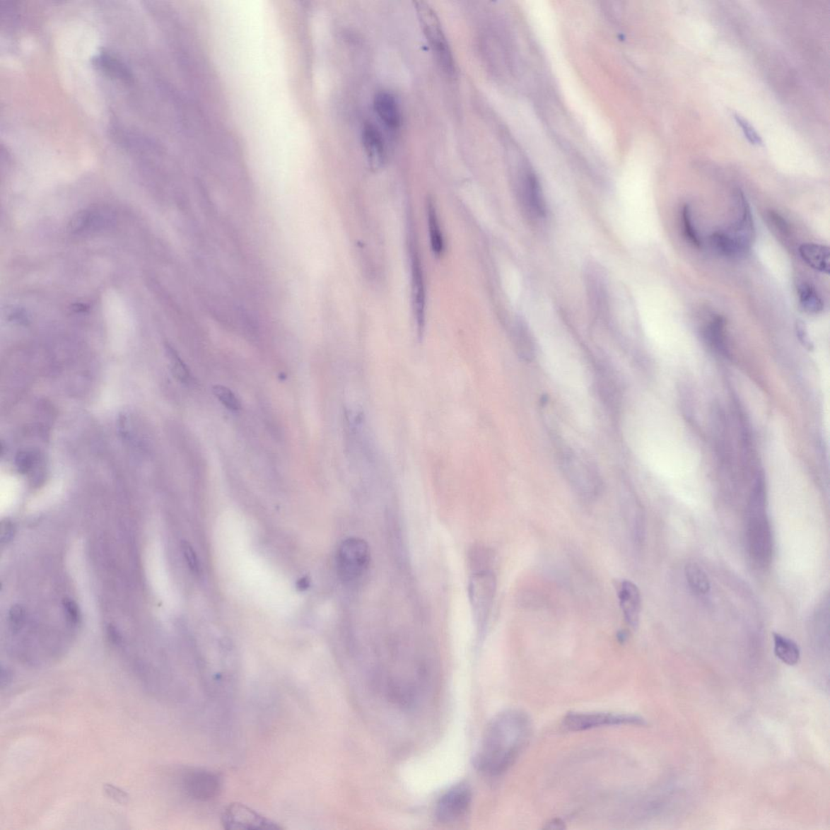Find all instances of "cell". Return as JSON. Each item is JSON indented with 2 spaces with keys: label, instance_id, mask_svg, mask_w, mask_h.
I'll return each instance as SVG.
<instances>
[{
  "label": "cell",
  "instance_id": "1",
  "mask_svg": "<svg viewBox=\"0 0 830 830\" xmlns=\"http://www.w3.org/2000/svg\"><path fill=\"white\" fill-rule=\"evenodd\" d=\"M532 734V723L520 710L503 711L486 726L474 763L480 772L491 777L505 773L527 748Z\"/></svg>",
  "mask_w": 830,
  "mask_h": 830
},
{
  "label": "cell",
  "instance_id": "2",
  "mask_svg": "<svg viewBox=\"0 0 830 830\" xmlns=\"http://www.w3.org/2000/svg\"><path fill=\"white\" fill-rule=\"evenodd\" d=\"M747 544L756 566H770L773 553V534L766 513V496L763 479H756L752 489L747 518Z\"/></svg>",
  "mask_w": 830,
  "mask_h": 830
},
{
  "label": "cell",
  "instance_id": "3",
  "mask_svg": "<svg viewBox=\"0 0 830 830\" xmlns=\"http://www.w3.org/2000/svg\"><path fill=\"white\" fill-rule=\"evenodd\" d=\"M558 460L562 472L576 494L585 501H594L602 490L599 469L582 452L560 445Z\"/></svg>",
  "mask_w": 830,
  "mask_h": 830
},
{
  "label": "cell",
  "instance_id": "4",
  "mask_svg": "<svg viewBox=\"0 0 830 830\" xmlns=\"http://www.w3.org/2000/svg\"><path fill=\"white\" fill-rule=\"evenodd\" d=\"M414 5L423 34L437 62L445 73L452 74L455 70V59L438 16L427 3L419 1Z\"/></svg>",
  "mask_w": 830,
  "mask_h": 830
},
{
  "label": "cell",
  "instance_id": "5",
  "mask_svg": "<svg viewBox=\"0 0 830 830\" xmlns=\"http://www.w3.org/2000/svg\"><path fill=\"white\" fill-rule=\"evenodd\" d=\"M337 573L343 582L356 583L368 571L370 553L363 539L349 538L341 542L337 552Z\"/></svg>",
  "mask_w": 830,
  "mask_h": 830
},
{
  "label": "cell",
  "instance_id": "6",
  "mask_svg": "<svg viewBox=\"0 0 830 830\" xmlns=\"http://www.w3.org/2000/svg\"><path fill=\"white\" fill-rule=\"evenodd\" d=\"M496 594V578L492 570L473 573L468 583V596L476 626L483 630L488 624Z\"/></svg>",
  "mask_w": 830,
  "mask_h": 830
},
{
  "label": "cell",
  "instance_id": "7",
  "mask_svg": "<svg viewBox=\"0 0 830 830\" xmlns=\"http://www.w3.org/2000/svg\"><path fill=\"white\" fill-rule=\"evenodd\" d=\"M646 722L644 718L636 715H619L612 713H569L563 719V726L571 732H583V730L606 726H621V725H634V726H645Z\"/></svg>",
  "mask_w": 830,
  "mask_h": 830
},
{
  "label": "cell",
  "instance_id": "8",
  "mask_svg": "<svg viewBox=\"0 0 830 830\" xmlns=\"http://www.w3.org/2000/svg\"><path fill=\"white\" fill-rule=\"evenodd\" d=\"M221 824L228 830H279L282 827L245 805L232 804L223 811Z\"/></svg>",
  "mask_w": 830,
  "mask_h": 830
},
{
  "label": "cell",
  "instance_id": "9",
  "mask_svg": "<svg viewBox=\"0 0 830 830\" xmlns=\"http://www.w3.org/2000/svg\"><path fill=\"white\" fill-rule=\"evenodd\" d=\"M182 788L193 800L206 802L219 796L223 789V778L218 773L206 770H192L182 777Z\"/></svg>",
  "mask_w": 830,
  "mask_h": 830
},
{
  "label": "cell",
  "instance_id": "10",
  "mask_svg": "<svg viewBox=\"0 0 830 830\" xmlns=\"http://www.w3.org/2000/svg\"><path fill=\"white\" fill-rule=\"evenodd\" d=\"M472 790L467 785L459 784L443 795L436 809L437 820L441 823H453L466 816L472 805Z\"/></svg>",
  "mask_w": 830,
  "mask_h": 830
},
{
  "label": "cell",
  "instance_id": "11",
  "mask_svg": "<svg viewBox=\"0 0 830 830\" xmlns=\"http://www.w3.org/2000/svg\"><path fill=\"white\" fill-rule=\"evenodd\" d=\"M735 203H737V219L725 233L732 239L744 257L749 252L752 245H754L756 236L755 228L750 207L742 192L738 191L737 192Z\"/></svg>",
  "mask_w": 830,
  "mask_h": 830
},
{
  "label": "cell",
  "instance_id": "12",
  "mask_svg": "<svg viewBox=\"0 0 830 830\" xmlns=\"http://www.w3.org/2000/svg\"><path fill=\"white\" fill-rule=\"evenodd\" d=\"M616 590L625 621L631 628L636 629L639 625L641 610L640 590L638 586L628 580L619 582Z\"/></svg>",
  "mask_w": 830,
  "mask_h": 830
},
{
  "label": "cell",
  "instance_id": "13",
  "mask_svg": "<svg viewBox=\"0 0 830 830\" xmlns=\"http://www.w3.org/2000/svg\"><path fill=\"white\" fill-rule=\"evenodd\" d=\"M412 291L415 320L420 334L425 324V286L421 262L418 253L412 249Z\"/></svg>",
  "mask_w": 830,
  "mask_h": 830
},
{
  "label": "cell",
  "instance_id": "14",
  "mask_svg": "<svg viewBox=\"0 0 830 830\" xmlns=\"http://www.w3.org/2000/svg\"><path fill=\"white\" fill-rule=\"evenodd\" d=\"M362 141L370 168L380 169L385 161L386 153L384 138L378 127L370 123L365 124Z\"/></svg>",
  "mask_w": 830,
  "mask_h": 830
},
{
  "label": "cell",
  "instance_id": "15",
  "mask_svg": "<svg viewBox=\"0 0 830 830\" xmlns=\"http://www.w3.org/2000/svg\"><path fill=\"white\" fill-rule=\"evenodd\" d=\"M522 203L530 216L536 218L544 217L545 202L538 181L532 174H527L522 180L521 187Z\"/></svg>",
  "mask_w": 830,
  "mask_h": 830
},
{
  "label": "cell",
  "instance_id": "16",
  "mask_svg": "<svg viewBox=\"0 0 830 830\" xmlns=\"http://www.w3.org/2000/svg\"><path fill=\"white\" fill-rule=\"evenodd\" d=\"M374 109L383 123L390 129H397L402 124V114L394 96L387 92L375 94Z\"/></svg>",
  "mask_w": 830,
  "mask_h": 830
},
{
  "label": "cell",
  "instance_id": "17",
  "mask_svg": "<svg viewBox=\"0 0 830 830\" xmlns=\"http://www.w3.org/2000/svg\"><path fill=\"white\" fill-rule=\"evenodd\" d=\"M802 259L807 264L815 270L829 274V248L826 246L817 245V243H804L799 248Z\"/></svg>",
  "mask_w": 830,
  "mask_h": 830
},
{
  "label": "cell",
  "instance_id": "18",
  "mask_svg": "<svg viewBox=\"0 0 830 830\" xmlns=\"http://www.w3.org/2000/svg\"><path fill=\"white\" fill-rule=\"evenodd\" d=\"M513 341L519 358L525 363L533 362L536 357V346L527 325L520 322L516 326L513 333Z\"/></svg>",
  "mask_w": 830,
  "mask_h": 830
},
{
  "label": "cell",
  "instance_id": "19",
  "mask_svg": "<svg viewBox=\"0 0 830 830\" xmlns=\"http://www.w3.org/2000/svg\"><path fill=\"white\" fill-rule=\"evenodd\" d=\"M597 390L603 401L612 409H616L619 402V391L615 379L606 369H600L597 375Z\"/></svg>",
  "mask_w": 830,
  "mask_h": 830
},
{
  "label": "cell",
  "instance_id": "20",
  "mask_svg": "<svg viewBox=\"0 0 830 830\" xmlns=\"http://www.w3.org/2000/svg\"><path fill=\"white\" fill-rule=\"evenodd\" d=\"M773 641L774 654L778 660L789 666H794L799 662L800 650L798 645L794 641L785 638L781 634L774 633Z\"/></svg>",
  "mask_w": 830,
  "mask_h": 830
},
{
  "label": "cell",
  "instance_id": "21",
  "mask_svg": "<svg viewBox=\"0 0 830 830\" xmlns=\"http://www.w3.org/2000/svg\"><path fill=\"white\" fill-rule=\"evenodd\" d=\"M427 213L431 249L436 257H440L445 251V243L436 204L431 198L428 199Z\"/></svg>",
  "mask_w": 830,
  "mask_h": 830
},
{
  "label": "cell",
  "instance_id": "22",
  "mask_svg": "<svg viewBox=\"0 0 830 830\" xmlns=\"http://www.w3.org/2000/svg\"><path fill=\"white\" fill-rule=\"evenodd\" d=\"M684 573L686 580L694 593L700 595L709 593L711 588L709 577L699 563L696 562L686 563Z\"/></svg>",
  "mask_w": 830,
  "mask_h": 830
},
{
  "label": "cell",
  "instance_id": "23",
  "mask_svg": "<svg viewBox=\"0 0 830 830\" xmlns=\"http://www.w3.org/2000/svg\"><path fill=\"white\" fill-rule=\"evenodd\" d=\"M705 339L718 352L726 355L727 345L725 336V320L722 317H715L704 329Z\"/></svg>",
  "mask_w": 830,
  "mask_h": 830
},
{
  "label": "cell",
  "instance_id": "24",
  "mask_svg": "<svg viewBox=\"0 0 830 830\" xmlns=\"http://www.w3.org/2000/svg\"><path fill=\"white\" fill-rule=\"evenodd\" d=\"M797 289L800 306L806 312L816 315L823 311V301L814 287L807 282L802 281Z\"/></svg>",
  "mask_w": 830,
  "mask_h": 830
},
{
  "label": "cell",
  "instance_id": "25",
  "mask_svg": "<svg viewBox=\"0 0 830 830\" xmlns=\"http://www.w3.org/2000/svg\"><path fill=\"white\" fill-rule=\"evenodd\" d=\"M95 61V65L98 66V68L110 76L125 81L131 79L129 69L119 60L107 54H102L97 57Z\"/></svg>",
  "mask_w": 830,
  "mask_h": 830
},
{
  "label": "cell",
  "instance_id": "26",
  "mask_svg": "<svg viewBox=\"0 0 830 830\" xmlns=\"http://www.w3.org/2000/svg\"><path fill=\"white\" fill-rule=\"evenodd\" d=\"M493 561V552L488 547L481 545L474 546L469 552L470 568L473 573L491 570V566Z\"/></svg>",
  "mask_w": 830,
  "mask_h": 830
},
{
  "label": "cell",
  "instance_id": "27",
  "mask_svg": "<svg viewBox=\"0 0 830 830\" xmlns=\"http://www.w3.org/2000/svg\"><path fill=\"white\" fill-rule=\"evenodd\" d=\"M711 245L716 252L723 257L738 258L744 257L739 248L725 232H715L710 237Z\"/></svg>",
  "mask_w": 830,
  "mask_h": 830
},
{
  "label": "cell",
  "instance_id": "28",
  "mask_svg": "<svg viewBox=\"0 0 830 830\" xmlns=\"http://www.w3.org/2000/svg\"><path fill=\"white\" fill-rule=\"evenodd\" d=\"M214 395L218 398L221 404L230 411H239L241 409V402L228 387L214 385L212 388Z\"/></svg>",
  "mask_w": 830,
  "mask_h": 830
},
{
  "label": "cell",
  "instance_id": "29",
  "mask_svg": "<svg viewBox=\"0 0 830 830\" xmlns=\"http://www.w3.org/2000/svg\"><path fill=\"white\" fill-rule=\"evenodd\" d=\"M682 221L686 240H687L690 245H693L694 247H700L701 241L699 235H697L696 231L694 228L693 221H691V218L690 208L688 204H686V206H684L682 209Z\"/></svg>",
  "mask_w": 830,
  "mask_h": 830
},
{
  "label": "cell",
  "instance_id": "30",
  "mask_svg": "<svg viewBox=\"0 0 830 830\" xmlns=\"http://www.w3.org/2000/svg\"><path fill=\"white\" fill-rule=\"evenodd\" d=\"M768 225L771 226V229L779 235L787 237L790 234L789 225L787 221L782 217L778 213L770 210L766 215Z\"/></svg>",
  "mask_w": 830,
  "mask_h": 830
},
{
  "label": "cell",
  "instance_id": "31",
  "mask_svg": "<svg viewBox=\"0 0 830 830\" xmlns=\"http://www.w3.org/2000/svg\"><path fill=\"white\" fill-rule=\"evenodd\" d=\"M171 368L175 378L182 382H187L190 379V373L186 364L181 361L175 351H170Z\"/></svg>",
  "mask_w": 830,
  "mask_h": 830
},
{
  "label": "cell",
  "instance_id": "32",
  "mask_svg": "<svg viewBox=\"0 0 830 830\" xmlns=\"http://www.w3.org/2000/svg\"><path fill=\"white\" fill-rule=\"evenodd\" d=\"M734 117L735 119L737 120L738 125L740 126L741 129H742L747 139H748L750 143L754 144V145L762 146L763 141L761 137L759 134H757V131L755 130L754 127L749 123L748 120H746L742 117V116H740L737 114H735Z\"/></svg>",
  "mask_w": 830,
  "mask_h": 830
},
{
  "label": "cell",
  "instance_id": "33",
  "mask_svg": "<svg viewBox=\"0 0 830 830\" xmlns=\"http://www.w3.org/2000/svg\"><path fill=\"white\" fill-rule=\"evenodd\" d=\"M182 551L184 553L185 560L188 566L191 568L192 572L198 573L200 569V564H199L198 559L196 552L193 550L192 546L187 542H182Z\"/></svg>",
  "mask_w": 830,
  "mask_h": 830
},
{
  "label": "cell",
  "instance_id": "34",
  "mask_svg": "<svg viewBox=\"0 0 830 830\" xmlns=\"http://www.w3.org/2000/svg\"><path fill=\"white\" fill-rule=\"evenodd\" d=\"M64 611L66 618H67L71 624L75 625L79 624L81 619V612L78 606H77L74 601L70 600H65L64 602Z\"/></svg>",
  "mask_w": 830,
  "mask_h": 830
},
{
  "label": "cell",
  "instance_id": "35",
  "mask_svg": "<svg viewBox=\"0 0 830 830\" xmlns=\"http://www.w3.org/2000/svg\"><path fill=\"white\" fill-rule=\"evenodd\" d=\"M1 528V542L2 544H6L13 539L14 535L13 525L8 521L3 522Z\"/></svg>",
  "mask_w": 830,
  "mask_h": 830
},
{
  "label": "cell",
  "instance_id": "36",
  "mask_svg": "<svg viewBox=\"0 0 830 830\" xmlns=\"http://www.w3.org/2000/svg\"><path fill=\"white\" fill-rule=\"evenodd\" d=\"M796 332L797 335H798L800 341L803 342L806 346H810V341L809 336H807L805 324L800 322V320L796 322Z\"/></svg>",
  "mask_w": 830,
  "mask_h": 830
},
{
  "label": "cell",
  "instance_id": "37",
  "mask_svg": "<svg viewBox=\"0 0 830 830\" xmlns=\"http://www.w3.org/2000/svg\"><path fill=\"white\" fill-rule=\"evenodd\" d=\"M10 618L14 624H21L24 619V612L22 608L19 606L13 607L12 612H10Z\"/></svg>",
  "mask_w": 830,
  "mask_h": 830
},
{
  "label": "cell",
  "instance_id": "38",
  "mask_svg": "<svg viewBox=\"0 0 830 830\" xmlns=\"http://www.w3.org/2000/svg\"><path fill=\"white\" fill-rule=\"evenodd\" d=\"M563 824H564L562 822L561 820H559V819H556V820H553L549 824H547V826L546 827V829H564V828H566V826H564Z\"/></svg>",
  "mask_w": 830,
  "mask_h": 830
}]
</instances>
